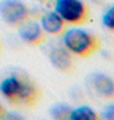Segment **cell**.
Instances as JSON below:
<instances>
[{
	"mask_svg": "<svg viewBox=\"0 0 114 120\" xmlns=\"http://www.w3.org/2000/svg\"><path fill=\"white\" fill-rule=\"evenodd\" d=\"M0 95L12 106L33 109L41 98V91L35 81L23 72L9 73L0 82Z\"/></svg>",
	"mask_w": 114,
	"mask_h": 120,
	"instance_id": "obj_1",
	"label": "cell"
},
{
	"mask_svg": "<svg viewBox=\"0 0 114 120\" xmlns=\"http://www.w3.org/2000/svg\"><path fill=\"white\" fill-rule=\"evenodd\" d=\"M64 47L79 58H89L100 47V40L94 33L79 28L67 30L64 33Z\"/></svg>",
	"mask_w": 114,
	"mask_h": 120,
	"instance_id": "obj_2",
	"label": "cell"
},
{
	"mask_svg": "<svg viewBox=\"0 0 114 120\" xmlns=\"http://www.w3.org/2000/svg\"><path fill=\"white\" fill-rule=\"evenodd\" d=\"M55 12L67 24H83L89 19V7L82 0H55Z\"/></svg>",
	"mask_w": 114,
	"mask_h": 120,
	"instance_id": "obj_3",
	"label": "cell"
},
{
	"mask_svg": "<svg viewBox=\"0 0 114 120\" xmlns=\"http://www.w3.org/2000/svg\"><path fill=\"white\" fill-rule=\"evenodd\" d=\"M32 10L22 0H1L0 17L8 26L18 28L24 22L32 19Z\"/></svg>",
	"mask_w": 114,
	"mask_h": 120,
	"instance_id": "obj_4",
	"label": "cell"
},
{
	"mask_svg": "<svg viewBox=\"0 0 114 120\" xmlns=\"http://www.w3.org/2000/svg\"><path fill=\"white\" fill-rule=\"evenodd\" d=\"M49 60L53 67L63 74H75L76 73V61L73 54L65 47L54 46L49 50Z\"/></svg>",
	"mask_w": 114,
	"mask_h": 120,
	"instance_id": "obj_5",
	"label": "cell"
},
{
	"mask_svg": "<svg viewBox=\"0 0 114 120\" xmlns=\"http://www.w3.org/2000/svg\"><path fill=\"white\" fill-rule=\"evenodd\" d=\"M18 33L22 41L30 46L39 47L46 42V33L42 30L41 24L36 21H32V19L19 26Z\"/></svg>",
	"mask_w": 114,
	"mask_h": 120,
	"instance_id": "obj_6",
	"label": "cell"
},
{
	"mask_svg": "<svg viewBox=\"0 0 114 120\" xmlns=\"http://www.w3.org/2000/svg\"><path fill=\"white\" fill-rule=\"evenodd\" d=\"M90 87L101 98L114 101V79L104 73H95L90 75Z\"/></svg>",
	"mask_w": 114,
	"mask_h": 120,
	"instance_id": "obj_7",
	"label": "cell"
},
{
	"mask_svg": "<svg viewBox=\"0 0 114 120\" xmlns=\"http://www.w3.org/2000/svg\"><path fill=\"white\" fill-rule=\"evenodd\" d=\"M41 27L46 35L60 37L67 31V23L62 19V17L54 10V12H46L41 17Z\"/></svg>",
	"mask_w": 114,
	"mask_h": 120,
	"instance_id": "obj_8",
	"label": "cell"
},
{
	"mask_svg": "<svg viewBox=\"0 0 114 120\" xmlns=\"http://www.w3.org/2000/svg\"><path fill=\"white\" fill-rule=\"evenodd\" d=\"M71 120H98L100 119L96 111H94L90 106H78L75 109H71L68 118Z\"/></svg>",
	"mask_w": 114,
	"mask_h": 120,
	"instance_id": "obj_9",
	"label": "cell"
},
{
	"mask_svg": "<svg viewBox=\"0 0 114 120\" xmlns=\"http://www.w3.org/2000/svg\"><path fill=\"white\" fill-rule=\"evenodd\" d=\"M102 24L106 30L114 33V5L110 7L102 15Z\"/></svg>",
	"mask_w": 114,
	"mask_h": 120,
	"instance_id": "obj_10",
	"label": "cell"
},
{
	"mask_svg": "<svg viewBox=\"0 0 114 120\" xmlns=\"http://www.w3.org/2000/svg\"><path fill=\"white\" fill-rule=\"evenodd\" d=\"M101 118L108 119V120H114V105H110V106L105 107V110L101 114Z\"/></svg>",
	"mask_w": 114,
	"mask_h": 120,
	"instance_id": "obj_11",
	"label": "cell"
},
{
	"mask_svg": "<svg viewBox=\"0 0 114 120\" xmlns=\"http://www.w3.org/2000/svg\"><path fill=\"white\" fill-rule=\"evenodd\" d=\"M5 114H7V110H5V107L3 106V104L0 102V119H4Z\"/></svg>",
	"mask_w": 114,
	"mask_h": 120,
	"instance_id": "obj_12",
	"label": "cell"
},
{
	"mask_svg": "<svg viewBox=\"0 0 114 120\" xmlns=\"http://www.w3.org/2000/svg\"><path fill=\"white\" fill-rule=\"evenodd\" d=\"M41 1H47V0H41Z\"/></svg>",
	"mask_w": 114,
	"mask_h": 120,
	"instance_id": "obj_13",
	"label": "cell"
}]
</instances>
